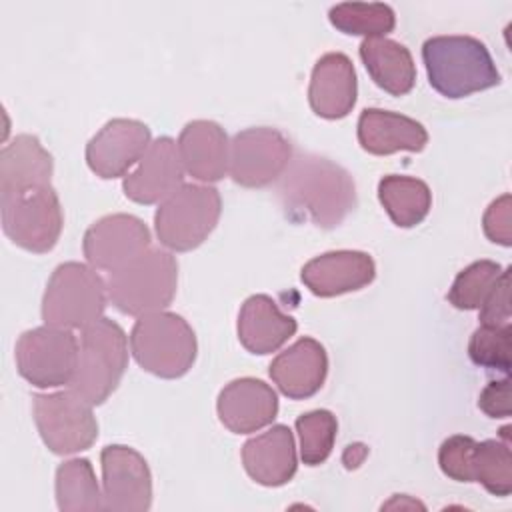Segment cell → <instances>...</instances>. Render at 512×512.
<instances>
[{"label": "cell", "instance_id": "obj_1", "mask_svg": "<svg viewBox=\"0 0 512 512\" xmlns=\"http://www.w3.org/2000/svg\"><path fill=\"white\" fill-rule=\"evenodd\" d=\"M276 192L292 220L304 218L324 230L340 226L356 206V184L350 172L316 154L290 160L278 178Z\"/></svg>", "mask_w": 512, "mask_h": 512}, {"label": "cell", "instance_id": "obj_2", "mask_svg": "<svg viewBox=\"0 0 512 512\" xmlns=\"http://www.w3.org/2000/svg\"><path fill=\"white\" fill-rule=\"evenodd\" d=\"M430 86L446 98H464L500 84V72L474 36H432L422 44Z\"/></svg>", "mask_w": 512, "mask_h": 512}, {"label": "cell", "instance_id": "obj_3", "mask_svg": "<svg viewBox=\"0 0 512 512\" xmlns=\"http://www.w3.org/2000/svg\"><path fill=\"white\" fill-rule=\"evenodd\" d=\"M178 262L162 248H148L128 264L108 272V298L128 316L164 310L176 296Z\"/></svg>", "mask_w": 512, "mask_h": 512}, {"label": "cell", "instance_id": "obj_4", "mask_svg": "<svg viewBox=\"0 0 512 512\" xmlns=\"http://www.w3.org/2000/svg\"><path fill=\"white\" fill-rule=\"evenodd\" d=\"M78 344V364L68 386L92 406H100L118 388L128 368L126 334L120 324L102 316L82 328Z\"/></svg>", "mask_w": 512, "mask_h": 512}, {"label": "cell", "instance_id": "obj_5", "mask_svg": "<svg viewBox=\"0 0 512 512\" xmlns=\"http://www.w3.org/2000/svg\"><path fill=\"white\" fill-rule=\"evenodd\" d=\"M130 352L138 366L158 378L184 376L198 352L192 326L174 312H150L138 316L130 332Z\"/></svg>", "mask_w": 512, "mask_h": 512}, {"label": "cell", "instance_id": "obj_6", "mask_svg": "<svg viewBox=\"0 0 512 512\" xmlns=\"http://www.w3.org/2000/svg\"><path fill=\"white\" fill-rule=\"evenodd\" d=\"M108 302L104 278L90 264L64 262L54 268L42 296L44 324L86 328L102 318Z\"/></svg>", "mask_w": 512, "mask_h": 512}, {"label": "cell", "instance_id": "obj_7", "mask_svg": "<svg viewBox=\"0 0 512 512\" xmlns=\"http://www.w3.org/2000/svg\"><path fill=\"white\" fill-rule=\"evenodd\" d=\"M0 214L4 234L34 254L50 252L64 224L60 198L52 184L0 192Z\"/></svg>", "mask_w": 512, "mask_h": 512}, {"label": "cell", "instance_id": "obj_8", "mask_svg": "<svg viewBox=\"0 0 512 512\" xmlns=\"http://www.w3.org/2000/svg\"><path fill=\"white\" fill-rule=\"evenodd\" d=\"M220 212L222 200L214 186L182 184L156 208V236L168 250H194L212 234Z\"/></svg>", "mask_w": 512, "mask_h": 512}, {"label": "cell", "instance_id": "obj_9", "mask_svg": "<svg viewBox=\"0 0 512 512\" xmlns=\"http://www.w3.org/2000/svg\"><path fill=\"white\" fill-rule=\"evenodd\" d=\"M32 414L46 448L66 456L88 450L98 438V422L92 404L74 390L34 394Z\"/></svg>", "mask_w": 512, "mask_h": 512}, {"label": "cell", "instance_id": "obj_10", "mask_svg": "<svg viewBox=\"0 0 512 512\" xmlns=\"http://www.w3.org/2000/svg\"><path fill=\"white\" fill-rule=\"evenodd\" d=\"M78 338L68 328L38 326L20 334L16 342L18 374L36 388L70 384L78 364Z\"/></svg>", "mask_w": 512, "mask_h": 512}, {"label": "cell", "instance_id": "obj_11", "mask_svg": "<svg viewBox=\"0 0 512 512\" xmlns=\"http://www.w3.org/2000/svg\"><path fill=\"white\" fill-rule=\"evenodd\" d=\"M292 160L290 140L276 128L256 126L230 140L228 174L244 188H264L286 172Z\"/></svg>", "mask_w": 512, "mask_h": 512}, {"label": "cell", "instance_id": "obj_12", "mask_svg": "<svg viewBox=\"0 0 512 512\" xmlns=\"http://www.w3.org/2000/svg\"><path fill=\"white\" fill-rule=\"evenodd\" d=\"M100 464L104 510L146 512L152 506V474L140 452L110 444L102 448Z\"/></svg>", "mask_w": 512, "mask_h": 512}, {"label": "cell", "instance_id": "obj_13", "mask_svg": "<svg viewBox=\"0 0 512 512\" xmlns=\"http://www.w3.org/2000/svg\"><path fill=\"white\" fill-rule=\"evenodd\" d=\"M150 248L148 226L132 214H108L82 238V252L96 270L114 272Z\"/></svg>", "mask_w": 512, "mask_h": 512}, {"label": "cell", "instance_id": "obj_14", "mask_svg": "<svg viewBox=\"0 0 512 512\" xmlns=\"http://www.w3.org/2000/svg\"><path fill=\"white\" fill-rule=\"evenodd\" d=\"M152 144L150 128L132 118H114L106 122L86 144L88 168L104 178L112 180L124 176Z\"/></svg>", "mask_w": 512, "mask_h": 512}, {"label": "cell", "instance_id": "obj_15", "mask_svg": "<svg viewBox=\"0 0 512 512\" xmlns=\"http://www.w3.org/2000/svg\"><path fill=\"white\" fill-rule=\"evenodd\" d=\"M184 184L178 144L170 136L156 138L140 158L136 170L122 182L124 196L136 204H160Z\"/></svg>", "mask_w": 512, "mask_h": 512}, {"label": "cell", "instance_id": "obj_16", "mask_svg": "<svg viewBox=\"0 0 512 512\" xmlns=\"http://www.w3.org/2000/svg\"><path fill=\"white\" fill-rule=\"evenodd\" d=\"M376 276L370 254L360 250H332L308 260L300 270L304 286L320 298L356 292Z\"/></svg>", "mask_w": 512, "mask_h": 512}, {"label": "cell", "instance_id": "obj_17", "mask_svg": "<svg viewBox=\"0 0 512 512\" xmlns=\"http://www.w3.org/2000/svg\"><path fill=\"white\" fill-rule=\"evenodd\" d=\"M216 412L230 432L252 434L272 424L278 414V396L264 380L236 378L220 390Z\"/></svg>", "mask_w": 512, "mask_h": 512}, {"label": "cell", "instance_id": "obj_18", "mask_svg": "<svg viewBox=\"0 0 512 512\" xmlns=\"http://www.w3.org/2000/svg\"><path fill=\"white\" fill-rule=\"evenodd\" d=\"M358 82L352 60L342 52H328L312 68L308 104L312 112L326 120L348 116L356 104Z\"/></svg>", "mask_w": 512, "mask_h": 512}, {"label": "cell", "instance_id": "obj_19", "mask_svg": "<svg viewBox=\"0 0 512 512\" xmlns=\"http://www.w3.org/2000/svg\"><path fill=\"white\" fill-rule=\"evenodd\" d=\"M268 374L284 396L292 400L310 398L322 388L326 380V350L318 340L304 336L270 362Z\"/></svg>", "mask_w": 512, "mask_h": 512}, {"label": "cell", "instance_id": "obj_20", "mask_svg": "<svg viewBox=\"0 0 512 512\" xmlns=\"http://www.w3.org/2000/svg\"><path fill=\"white\" fill-rule=\"evenodd\" d=\"M242 464L246 474L262 486L276 488L288 484L298 468L290 428L276 424L270 430L250 438L242 446Z\"/></svg>", "mask_w": 512, "mask_h": 512}, {"label": "cell", "instance_id": "obj_21", "mask_svg": "<svg viewBox=\"0 0 512 512\" xmlns=\"http://www.w3.org/2000/svg\"><path fill=\"white\" fill-rule=\"evenodd\" d=\"M178 154L192 178L218 182L228 174L230 140L224 128L212 120H192L178 136Z\"/></svg>", "mask_w": 512, "mask_h": 512}, {"label": "cell", "instance_id": "obj_22", "mask_svg": "<svg viewBox=\"0 0 512 512\" xmlns=\"http://www.w3.org/2000/svg\"><path fill=\"white\" fill-rule=\"evenodd\" d=\"M356 136L362 150L374 156H388L400 150L420 152L428 144V132L418 120L382 108L360 112Z\"/></svg>", "mask_w": 512, "mask_h": 512}, {"label": "cell", "instance_id": "obj_23", "mask_svg": "<svg viewBox=\"0 0 512 512\" xmlns=\"http://www.w3.org/2000/svg\"><path fill=\"white\" fill-rule=\"evenodd\" d=\"M298 322L266 294L244 300L238 312V340L250 354H272L296 334Z\"/></svg>", "mask_w": 512, "mask_h": 512}, {"label": "cell", "instance_id": "obj_24", "mask_svg": "<svg viewBox=\"0 0 512 512\" xmlns=\"http://www.w3.org/2000/svg\"><path fill=\"white\" fill-rule=\"evenodd\" d=\"M358 52L374 84L390 96H404L414 88L416 66L404 44L386 36L364 38Z\"/></svg>", "mask_w": 512, "mask_h": 512}, {"label": "cell", "instance_id": "obj_25", "mask_svg": "<svg viewBox=\"0 0 512 512\" xmlns=\"http://www.w3.org/2000/svg\"><path fill=\"white\" fill-rule=\"evenodd\" d=\"M52 154L32 134H18L0 152V192L52 184Z\"/></svg>", "mask_w": 512, "mask_h": 512}, {"label": "cell", "instance_id": "obj_26", "mask_svg": "<svg viewBox=\"0 0 512 512\" xmlns=\"http://www.w3.org/2000/svg\"><path fill=\"white\" fill-rule=\"evenodd\" d=\"M378 200L400 228L418 226L432 208V192L420 178L388 174L378 182Z\"/></svg>", "mask_w": 512, "mask_h": 512}, {"label": "cell", "instance_id": "obj_27", "mask_svg": "<svg viewBox=\"0 0 512 512\" xmlns=\"http://www.w3.org/2000/svg\"><path fill=\"white\" fill-rule=\"evenodd\" d=\"M56 502L62 512H100L104 494L86 458H72L56 468Z\"/></svg>", "mask_w": 512, "mask_h": 512}, {"label": "cell", "instance_id": "obj_28", "mask_svg": "<svg viewBox=\"0 0 512 512\" xmlns=\"http://www.w3.org/2000/svg\"><path fill=\"white\" fill-rule=\"evenodd\" d=\"M330 24L348 36L380 38L394 30L396 14L382 2H342L330 8Z\"/></svg>", "mask_w": 512, "mask_h": 512}, {"label": "cell", "instance_id": "obj_29", "mask_svg": "<svg viewBox=\"0 0 512 512\" xmlns=\"http://www.w3.org/2000/svg\"><path fill=\"white\" fill-rule=\"evenodd\" d=\"M472 482L482 484L494 496L512 492V454L510 442L482 440L472 454Z\"/></svg>", "mask_w": 512, "mask_h": 512}, {"label": "cell", "instance_id": "obj_30", "mask_svg": "<svg viewBox=\"0 0 512 512\" xmlns=\"http://www.w3.org/2000/svg\"><path fill=\"white\" fill-rule=\"evenodd\" d=\"M300 438V458L306 466H320L328 460L334 448L338 420L330 410H310L296 418Z\"/></svg>", "mask_w": 512, "mask_h": 512}, {"label": "cell", "instance_id": "obj_31", "mask_svg": "<svg viewBox=\"0 0 512 512\" xmlns=\"http://www.w3.org/2000/svg\"><path fill=\"white\" fill-rule=\"evenodd\" d=\"M502 266L494 260H476L454 278L446 298L458 310H478L498 280Z\"/></svg>", "mask_w": 512, "mask_h": 512}, {"label": "cell", "instance_id": "obj_32", "mask_svg": "<svg viewBox=\"0 0 512 512\" xmlns=\"http://www.w3.org/2000/svg\"><path fill=\"white\" fill-rule=\"evenodd\" d=\"M510 336L512 326H488L480 324L468 342L470 360L488 370H500L504 374L510 372Z\"/></svg>", "mask_w": 512, "mask_h": 512}, {"label": "cell", "instance_id": "obj_33", "mask_svg": "<svg viewBox=\"0 0 512 512\" xmlns=\"http://www.w3.org/2000/svg\"><path fill=\"white\" fill-rule=\"evenodd\" d=\"M476 440L472 436L454 434L438 448L440 470L456 482H472V454Z\"/></svg>", "mask_w": 512, "mask_h": 512}, {"label": "cell", "instance_id": "obj_34", "mask_svg": "<svg viewBox=\"0 0 512 512\" xmlns=\"http://www.w3.org/2000/svg\"><path fill=\"white\" fill-rule=\"evenodd\" d=\"M480 310V324L506 326L510 324V268H504L484 298Z\"/></svg>", "mask_w": 512, "mask_h": 512}, {"label": "cell", "instance_id": "obj_35", "mask_svg": "<svg viewBox=\"0 0 512 512\" xmlns=\"http://www.w3.org/2000/svg\"><path fill=\"white\" fill-rule=\"evenodd\" d=\"M510 210H512L510 194H502L500 198L490 202V206L486 208L484 218H482V228H484V234L490 242L500 244V246H510L512 244Z\"/></svg>", "mask_w": 512, "mask_h": 512}, {"label": "cell", "instance_id": "obj_36", "mask_svg": "<svg viewBox=\"0 0 512 512\" xmlns=\"http://www.w3.org/2000/svg\"><path fill=\"white\" fill-rule=\"evenodd\" d=\"M478 408L488 418H508L510 416V378L508 374L502 380L488 382L480 396H478Z\"/></svg>", "mask_w": 512, "mask_h": 512}]
</instances>
